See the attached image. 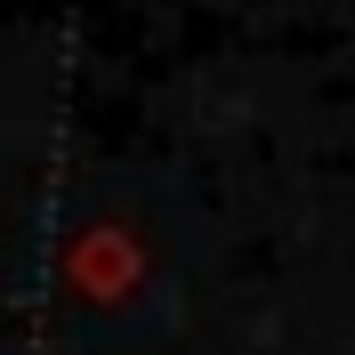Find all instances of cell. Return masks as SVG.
I'll return each mask as SVG.
<instances>
[{"mask_svg":"<svg viewBox=\"0 0 355 355\" xmlns=\"http://www.w3.org/2000/svg\"><path fill=\"white\" fill-rule=\"evenodd\" d=\"M137 283H146V243H137L121 218H97V226H81L65 243V291L73 299L113 307V299H130Z\"/></svg>","mask_w":355,"mask_h":355,"instance_id":"cell-1","label":"cell"}]
</instances>
